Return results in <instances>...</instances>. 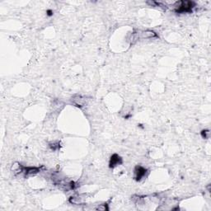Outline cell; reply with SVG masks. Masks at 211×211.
<instances>
[{
    "label": "cell",
    "mask_w": 211,
    "mask_h": 211,
    "mask_svg": "<svg viewBox=\"0 0 211 211\" xmlns=\"http://www.w3.org/2000/svg\"><path fill=\"white\" fill-rule=\"evenodd\" d=\"M174 7L177 13H186L192 12V9L195 7V3L192 1H180L175 3Z\"/></svg>",
    "instance_id": "1"
},
{
    "label": "cell",
    "mask_w": 211,
    "mask_h": 211,
    "mask_svg": "<svg viewBox=\"0 0 211 211\" xmlns=\"http://www.w3.org/2000/svg\"><path fill=\"white\" fill-rule=\"evenodd\" d=\"M134 179L137 182H139L144 177H147V174L148 173V171L145 168H143L142 166H136L134 168Z\"/></svg>",
    "instance_id": "2"
},
{
    "label": "cell",
    "mask_w": 211,
    "mask_h": 211,
    "mask_svg": "<svg viewBox=\"0 0 211 211\" xmlns=\"http://www.w3.org/2000/svg\"><path fill=\"white\" fill-rule=\"evenodd\" d=\"M88 100L89 99H88L86 97H83L81 95H75L71 99L72 103L78 107H83L84 106H86L88 102Z\"/></svg>",
    "instance_id": "3"
},
{
    "label": "cell",
    "mask_w": 211,
    "mask_h": 211,
    "mask_svg": "<svg viewBox=\"0 0 211 211\" xmlns=\"http://www.w3.org/2000/svg\"><path fill=\"white\" fill-rule=\"evenodd\" d=\"M40 172H41V168H37V167H24V166H22L21 173H23L26 177H28V176H32V175L37 174Z\"/></svg>",
    "instance_id": "4"
},
{
    "label": "cell",
    "mask_w": 211,
    "mask_h": 211,
    "mask_svg": "<svg viewBox=\"0 0 211 211\" xmlns=\"http://www.w3.org/2000/svg\"><path fill=\"white\" fill-rule=\"evenodd\" d=\"M122 163L123 160L121 158V157H120L118 154H116V153H114V154L111 155V158H110L109 167L110 168H115L117 166L122 164Z\"/></svg>",
    "instance_id": "5"
},
{
    "label": "cell",
    "mask_w": 211,
    "mask_h": 211,
    "mask_svg": "<svg viewBox=\"0 0 211 211\" xmlns=\"http://www.w3.org/2000/svg\"><path fill=\"white\" fill-rule=\"evenodd\" d=\"M138 36L139 39H143V40H147V39H153L158 37V35L155 32L151 31V30H147L144 32H138Z\"/></svg>",
    "instance_id": "6"
},
{
    "label": "cell",
    "mask_w": 211,
    "mask_h": 211,
    "mask_svg": "<svg viewBox=\"0 0 211 211\" xmlns=\"http://www.w3.org/2000/svg\"><path fill=\"white\" fill-rule=\"evenodd\" d=\"M68 201L73 204H82L83 203V198L81 196H71Z\"/></svg>",
    "instance_id": "7"
},
{
    "label": "cell",
    "mask_w": 211,
    "mask_h": 211,
    "mask_svg": "<svg viewBox=\"0 0 211 211\" xmlns=\"http://www.w3.org/2000/svg\"><path fill=\"white\" fill-rule=\"evenodd\" d=\"M49 147L53 151H57L60 148V143H59V141H54V142L49 143Z\"/></svg>",
    "instance_id": "8"
},
{
    "label": "cell",
    "mask_w": 211,
    "mask_h": 211,
    "mask_svg": "<svg viewBox=\"0 0 211 211\" xmlns=\"http://www.w3.org/2000/svg\"><path fill=\"white\" fill-rule=\"evenodd\" d=\"M130 45H134L137 41L139 40V36H138V32H134L132 33L131 37H130Z\"/></svg>",
    "instance_id": "9"
},
{
    "label": "cell",
    "mask_w": 211,
    "mask_h": 211,
    "mask_svg": "<svg viewBox=\"0 0 211 211\" xmlns=\"http://www.w3.org/2000/svg\"><path fill=\"white\" fill-rule=\"evenodd\" d=\"M97 210H102V211H106V210H109V208H108V204L107 203H105V204H100V205H98L97 208H96Z\"/></svg>",
    "instance_id": "10"
},
{
    "label": "cell",
    "mask_w": 211,
    "mask_h": 211,
    "mask_svg": "<svg viewBox=\"0 0 211 211\" xmlns=\"http://www.w3.org/2000/svg\"><path fill=\"white\" fill-rule=\"evenodd\" d=\"M200 134H201L202 138L207 139V138H209V135H210V132H209V130H208V129H204V130H202Z\"/></svg>",
    "instance_id": "11"
},
{
    "label": "cell",
    "mask_w": 211,
    "mask_h": 211,
    "mask_svg": "<svg viewBox=\"0 0 211 211\" xmlns=\"http://www.w3.org/2000/svg\"><path fill=\"white\" fill-rule=\"evenodd\" d=\"M47 15H48V16H52V15H53V11H51V10H48V11H47Z\"/></svg>",
    "instance_id": "12"
}]
</instances>
